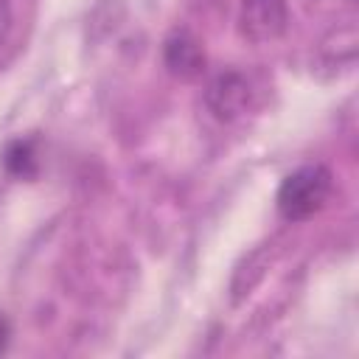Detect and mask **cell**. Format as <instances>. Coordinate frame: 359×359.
Returning <instances> with one entry per match:
<instances>
[{
  "label": "cell",
  "mask_w": 359,
  "mask_h": 359,
  "mask_svg": "<svg viewBox=\"0 0 359 359\" xmlns=\"http://www.w3.org/2000/svg\"><path fill=\"white\" fill-rule=\"evenodd\" d=\"M163 62L168 67L171 76L177 79H196L205 67V50L199 45V39L185 31V28H177L168 34L165 45H163Z\"/></svg>",
  "instance_id": "277c9868"
},
{
  "label": "cell",
  "mask_w": 359,
  "mask_h": 359,
  "mask_svg": "<svg viewBox=\"0 0 359 359\" xmlns=\"http://www.w3.org/2000/svg\"><path fill=\"white\" fill-rule=\"evenodd\" d=\"M331 185H334V180L325 165H320V163L300 165L278 188L275 202H278L280 216L289 222H303V219L314 216L328 202Z\"/></svg>",
  "instance_id": "6da1fadb"
},
{
  "label": "cell",
  "mask_w": 359,
  "mask_h": 359,
  "mask_svg": "<svg viewBox=\"0 0 359 359\" xmlns=\"http://www.w3.org/2000/svg\"><path fill=\"white\" fill-rule=\"evenodd\" d=\"M11 31V0H0V39Z\"/></svg>",
  "instance_id": "8992f818"
},
{
  "label": "cell",
  "mask_w": 359,
  "mask_h": 359,
  "mask_svg": "<svg viewBox=\"0 0 359 359\" xmlns=\"http://www.w3.org/2000/svg\"><path fill=\"white\" fill-rule=\"evenodd\" d=\"M250 95H252L250 81L238 70H224V73L210 79V84L205 90V104L213 112V118L236 121V118H241L247 112Z\"/></svg>",
  "instance_id": "3957f363"
},
{
  "label": "cell",
  "mask_w": 359,
  "mask_h": 359,
  "mask_svg": "<svg viewBox=\"0 0 359 359\" xmlns=\"http://www.w3.org/2000/svg\"><path fill=\"white\" fill-rule=\"evenodd\" d=\"M8 334H11V331H8V320L0 314V351H3L6 342H8Z\"/></svg>",
  "instance_id": "52a82bcc"
},
{
  "label": "cell",
  "mask_w": 359,
  "mask_h": 359,
  "mask_svg": "<svg viewBox=\"0 0 359 359\" xmlns=\"http://www.w3.org/2000/svg\"><path fill=\"white\" fill-rule=\"evenodd\" d=\"M3 163H6L8 174H14L20 180H31L36 174V151H34V143L31 140H14V143H8L6 154H3Z\"/></svg>",
  "instance_id": "5b68a950"
},
{
  "label": "cell",
  "mask_w": 359,
  "mask_h": 359,
  "mask_svg": "<svg viewBox=\"0 0 359 359\" xmlns=\"http://www.w3.org/2000/svg\"><path fill=\"white\" fill-rule=\"evenodd\" d=\"M238 25L250 42H272L289 25V3L286 0H241Z\"/></svg>",
  "instance_id": "7a4b0ae2"
}]
</instances>
